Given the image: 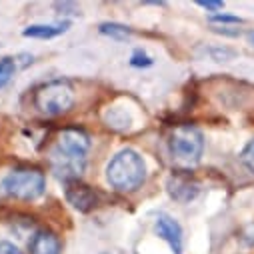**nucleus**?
Masks as SVG:
<instances>
[{
  "instance_id": "nucleus-18",
  "label": "nucleus",
  "mask_w": 254,
  "mask_h": 254,
  "mask_svg": "<svg viewBox=\"0 0 254 254\" xmlns=\"http://www.w3.org/2000/svg\"><path fill=\"white\" fill-rule=\"evenodd\" d=\"M250 40H252V42H254V32H252V34H250Z\"/></svg>"
},
{
  "instance_id": "nucleus-6",
  "label": "nucleus",
  "mask_w": 254,
  "mask_h": 254,
  "mask_svg": "<svg viewBox=\"0 0 254 254\" xmlns=\"http://www.w3.org/2000/svg\"><path fill=\"white\" fill-rule=\"evenodd\" d=\"M64 196H66V200H68L76 210H80V212L92 210V208L96 206V202H98L96 192H94L90 186L82 184L80 180L66 182V186H64Z\"/></svg>"
},
{
  "instance_id": "nucleus-12",
  "label": "nucleus",
  "mask_w": 254,
  "mask_h": 254,
  "mask_svg": "<svg viewBox=\"0 0 254 254\" xmlns=\"http://www.w3.org/2000/svg\"><path fill=\"white\" fill-rule=\"evenodd\" d=\"M14 72H16V60L10 56L0 58V88H4L12 80Z\"/></svg>"
},
{
  "instance_id": "nucleus-14",
  "label": "nucleus",
  "mask_w": 254,
  "mask_h": 254,
  "mask_svg": "<svg viewBox=\"0 0 254 254\" xmlns=\"http://www.w3.org/2000/svg\"><path fill=\"white\" fill-rule=\"evenodd\" d=\"M130 64L132 66H150L152 64V58L144 50H136L132 54V58H130Z\"/></svg>"
},
{
  "instance_id": "nucleus-10",
  "label": "nucleus",
  "mask_w": 254,
  "mask_h": 254,
  "mask_svg": "<svg viewBox=\"0 0 254 254\" xmlns=\"http://www.w3.org/2000/svg\"><path fill=\"white\" fill-rule=\"evenodd\" d=\"M68 28H70V22L68 20L50 22V24H30L28 28H24V36L44 40V38H54V36L64 34Z\"/></svg>"
},
{
  "instance_id": "nucleus-4",
  "label": "nucleus",
  "mask_w": 254,
  "mask_h": 254,
  "mask_svg": "<svg viewBox=\"0 0 254 254\" xmlns=\"http://www.w3.org/2000/svg\"><path fill=\"white\" fill-rule=\"evenodd\" d=\"M172 156L182 164H196L204 152V136L192 124H180L168 140Z\"/></svg>"
},
{
  "instance_id": "nucleus-13",
  "label": "nucleus",
  "mask_w": 254,
  "mask_h": 254,
  "mask_svg": "<svg viewBox=\"0 0 254 254\" xmlns=\"http://www.w3.org/2000/svg\"><path fill=\"white\" fill-rule=\"evenodd\" d=\"M240 162H242V166H244L250 174H254V138L242 148V152H240Z\"/></svg>"
},
{
  "instance_id": "nucleus-11",
  "label": "nucleus",
  "mask_w": 254,
  "mask_h": 254,
  "mask_svg": "<svg viewBox=\"0 0 254 254\" xmlns=\"http://www.w3.org/2000/svg\"><path fill=\"white\" fill-rule=\"evenodd\" d=\"M98 30L110 38H116V40H128L132 30L128 26H124V24H118V22H102L98 26Z\"/></svg>"
},
{
  "instance_id": "nucleus-1",
  "label": "nucleus",
  "mask_w": 254,
  "mask_h": 254,
  "mask_svg": "<svg viewBox=\"0 0 254 254\" xmlns=\"http://www.w3.org/2000/svg\"><path fill=\"white\" fill-rule=\"evenodd\" d=\"M90 148V138L78 128L62 130L50 148V166L56 178L72 182L78 180L86 168V156Z\"/></svg>"
},
{
  "instance_id": "nucleus-16",
  "label": "nucleus",
  "mask_w": 254,
  "mask_h": 254,
  "mask_svg": "<svg viewBox=\"0 0 254 254\" xmlns=\"http://www.w3.org/2000/svg\"><path fill=\"white\" fill-rule=\"evenodd\" d=\"M198 6L210 12H218L224 8V2H220V0H198Z\"/></svg>"
},
{
  "instance_id": "nucleus-2",
  "label": "nucleus",
  "mask_w": 254,
  "mask_h": 254,
  "mask_svg": "<svg viewBox=\"0 0 254 254\" xmlns=\"http://www.w3.org/2000/svg\"><path fill=\"white\" fill-rule=\"evenodd\" d=\"M106 180L118 192H132V190L140 188L146 180L144 158L132 148H124L116 152L112 160L106 164Z\"/></svg>"
},
{
  "instance_id": "nucleus-15",
  "label": "nucleus",
  "mask_w": 254,
  "mask_h": 254,
  "mask_svg": "<svg viewBox=\"0 0 254 254\" xmlns=\"http://www.w3.org/2000/svg\"><path fill=\"white\" fill-rule=\"evenodd\" d=\"M210 22H214V24H240L242 18L230 16V14H212L210 16Z\"/></svg>"
},
{
  "instance_id": "nucleus-9",
  "label": "nucleus",
  "mask_w": 254,
  "mask_h": 254,
  "mask_svg": "<svg viewBox=\"0 0 254 254\" xmlns=\"http://www.w3.org/2000/svg\"><path fill=\"white\" fill-rule=\"evenodd\" d=\"M166 186H168V194L178 202H190L200 192L198 184L194 180H190L188 176H172Z\"/></svg>"
},
{
  "instance_id": "nucleus-17",
  "label": "nucleus",
  "mask_w": 254,
  "mask_h": 254,
  "mask_svg": "<svg viewBox=\"0 0 254 254\" xmlns=\"http://www.w3.org/2000/svg\"><path fill=\"white\" fill-rule=\"evenodd\" d=\"M0 254H22V252H20L18 246H14L12 242L2 240V242H0Z\"/></svg>"
},
{
  "instance_id": "nucleus-8",
  "label": "nucleus",
  "mask_w": 254,
  "mask_h": 254,
  "mask_svg": "<svg viewBox=\"0 0 254 254\" xmlns=\"http://www.w3.org/2000/svg\"><path fill=\"white\" fill-rule=\"evenodd\" d=\"M28 250H30V254H60L62 244H60V238L52 230L40 228L32 234Z\"/></svg>"
},
{
  "instance_id": "nucleus-3",
  "label": "nucleus",
  "mask_w": 254,
  "mask_h": 254,
  "mask_svg": "<svg viewBox=\"0 0 254 254\" xmlns=\"http://www.w3.org/2000/svg\"><path fill=\"white\" fill-rule=\"evenodd\" d=\"M34 106L46 116H60L74 106V90L68 80H50L36 88Z\"/></svg>"
},
{
  "instance_id": "nucleus-7",
  "label": "nucleus",
  "mask_w": 254,
  "mask_h": 254,
  "mask_svg": "<svg viewBox=\"0 0 254 254\" xmlns=\"http://www.w3.org/2000/svg\"><path fill=\"white\" fill-rule=\"evenodd\" d=\"M154 228H156V234H158L164 242H168V246L172 248L174 254H182V226H180L172 216L160 214V216L156 218Z\"/></svg>"
},
{
  "instance_id": "nucleus-5",
  "label": "nucleus",
  "mask_w": 254,
  "mask_h": 254,
  "mask_svg": "<svg viewBox=\"0 0 254 254\" xmlns=\"http://www.w3.org/2000/svg\"><path fill=\"white\" fill-rule=\"evenodd\" d=\"M2 188L16 200H36L44 192L46 178L36 168H16L4 178Z\"/></svg>"
}]
</instances>
